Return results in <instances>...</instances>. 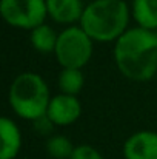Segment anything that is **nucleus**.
Masks as SVG:
<instances>
[{
  "label": "nucleus",
  "instance_id": "6e6552de",
  "mask_svg": "<svg viewBox=\"0 0 157 159\" xmlns=\"http://www.w3.org/2000/svg\"><path fill=\"white\" fill-rule=\"evenodd\" d=\"M83 0H46L48 17L65 26L79 25L85 11Z\"/></svg>",
  "mask_w": 157,
  "mask_h": 159
},
{
  "label": "nucleus",
  "instance_id": "9b49d317",
  "mask_svg": "<svg viewBox=\"0 0 157 159\" xmlns=\"http://www.w3.org/2000/svg\"><path fill=\"white\" fill-rule=\"evenodd\" d=\"M57 39L59 33H55L54 28L50 26L46 22L29 31V43L33 50L39 54H54L57 47Z\"/></svg>",
  "mask_w": 157,
  "mask_h": 159
},
{
  "label": "nucleus",
  "instance_id": "4468645a",
  "mask_svg": "<svg viewBox=\"0 0 157 159\" xmlns=\"http://www.w3.org/2000/svg\"><path fill=\"white\" fill-rule=\"evenodd\" d=\"M71 159H105V158L94 145L80 144V145H76Z\"/></svg>",
  "mask_w": 157,
  "mask_h": 159
},
{
  "label": "nucleus",
  "instance_id": "ddd939ff",
  "mask_svg": "<svg viewBox=\"0 0 157 159\" xmlns=\"http://www.w3.org/2000/svg\"><path fill=\"white\" fill-rule=\"evenodd\" d=\"M76 145L65 134H51L46 138L45 150L52 159H71Z\"/></svg>",
  "mask_w": 157,
  "mask_h": 159
},
{
  "label": "nucleus",
  "instance_id": "1a4fd4ad",
  "mask_svg": "<svg viewBox=\"0 0 157 159\" xmlns=\"http://www.w3.org/2000/svg\"><path fill=\"white\" fill-rule=\"evenodd\" d=\"M0 136H2L0 159H15L23 145L22 131L17 122L8 116H3L0 119Z\"/></svg>",
  "mask_w": 157,
  "mask_h": 159
},
{
  "label": "nucleus",
  "instance_id": "f8f14e48",
  "mask_svg": "<svg viewBox=\"0 0 157 159\" xmlns=\"http://www.w3.org/2000/svg\"><path fill=\"white\" fill-rule=\"evenodd\" d=\"M57 87L60 93L79 96L82 88L85 87V74L83 70L79 68H62L57 74Z\"/></svg>",
  "mask_w": 157,
  "mask_h": 159
},
{
  "label": "nucleus",
  "instance_id": "9d476101",
  "mask_svg": "<svg viewBox=\"0 0 157 159\" xmlns=\"http://www.w3.org/2000/svg\"><path fill=\"white\" fill-rule=\"evenodd\" d=\"M131 19L137 26L150 31L157 30V0H133Z\"/></svg>",
  "mask_w": 157,
  "mask_h": 159
},
{
  "label": "nucleus",
  "instance_id": "dca6fc26",
  "mask_svg": "<svg viewBox=\"0 0 157 159\" xmlns=\"http://www.w3.org/2000/svg\"><path fill=\"white\" fill-rule=\"evenodd\" d=\"M154 34H156V37H157V30H156V31H154Z\"/></svg>",
  "mask_w": 157,
  "mask_h": 159
},
{
  "label": "nucleus",
  "instance_id": "f03ea898",
  "mask_svg": "<svg viewBox=\"0 0 157 159\" xmlns=\"http://www.w3.org/2000/svg\"><path fill=\"white\" fill-rule=\"evenodd\" d=\"M129 19L131 8L125 0H91L79 25L96 43H116L129 30Z\"/></svg>",
  "mask_w": 157,
  "mask_h": 159
},
{
  "label": "nucleus",
  "instance_id": "f257e3e1",
  "mask_svg": "<svg viewBox=\"0 0 157 159\" xmlns=\"http://www.w3.org/2000/svg\"><path fill=\"white\" fill-rule=\"evenodd\" d=\"M119 73L131 82H148L157 74V37L154 31L129 28L114 43Z\"/></svg>",
  "mask_w": 157,
  "mask_h": 159
},
{
  "label": "nucleus",
  "instance_id": "2eb2a0df",
  "mask_svg": "<svg viewBox=\"0 0 157 159\" xmlns=\"http://www.w3.org/2000/svg\"><path fill=\"white\" fill-rule=\"evenodd\" d=\"M33 124H34V130H36L39 134H43V136H46V138L51 136L52 128L55 127V125L51 122V119H50L46 114L42 116V117H39L37 120H34Z\"/></svg>",
  "mask_w": 157,
  "mask_h": 159
},
{
  "label": "nucleus",
  "instance_id": "423d86ee",
  "mask_svg": "<svg viewBox=\"0 0 157 159\" xmlns=\"http://www.w3.org/2000/svg\"><path fill=\"white\" fill-rule=\"evenodd\" d=\"M46 116L55 127H68L82 116V104L77 96L59 93L52 96L46 110Z\"/></svg>",
  "mask_w": 157,
  "mask_h": 159
},
{
  "label": "nucleus",
  "instance_id": "7ed1b4c3",
  "mask_svg": "<svg viewBox=\"0 0 157 159\" xmlns=\"http://www.w3.org/2000/svg\"><path fill=\"white\" fill-rule=\"evenodd\" d=\"M51 98L46 80L34 71L17 74L8 90V104L14 114L31 122L46 114Z\"/></svg>",
  "mask_w": 157,
  "mask_h": 159
},
{
  "label": "nucleus",
  "instance_id": "20e7f679",
  "mask_svg": "<svg viewBox=\"0 0 157 159\" xmlns=\"http://www.w3.org/2000/svg\"><path fill=\"white\" fill-rule=\"evenodd\" d=\"M94 40L80 25L65 26L59 33L54 57L60 68L83 70L94 53Z\"/></svg>",
  "mask_w": 157,
  "mask_h": 159
},
{
  "label": "nucleus",
  "instance_id": "39448f33",
  "mask_svg": "<svg viewBox=\"0 0 157 159\" xmlns=\"http://www.w3.org/2000/svg\"><path fill=\"white\" fill-rule=\"evenodd\" d=\"M0 14L9 26L31 31L46 22V0H0Z\"/></svg>",
  "mask_w": 157,
  "mask_h": 159
},
{
  "label": "nucleus",
  "instance_id": "0eeeda50",
  "mask_svg": "<svg viewBox=\"0 0 157 159\" xmlns=\"http://www.w3.org/2000/svg\"><path fill=\"white\" fill-rule=\"evenodd\" d=\"M123 159H157V131L139 130L123 142Z\"/></svg>",
  "mask_w": 157,
  "mask_h": 159
}]
</instances>
